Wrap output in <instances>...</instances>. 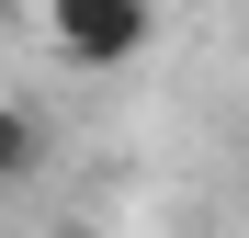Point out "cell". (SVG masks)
Listing matches in <instances>:
<instances>
[{
    "label": "cell",
    "instance_id": "cell-2",
    "mask_svg": "<svg viewBox=\"0 0 249 238\" xmlns=\"http://www.w3.org/2000/svg\"><path fill=\"white\" fill-rule=\"evenodd\" d=\"M34 170H46V113L34 102H0V193H23Z\"/></svg>",
    "mask_w": 249,
    "mask_h": 238
},
{
    "label": "cell",
    "instance_id": "cell-1",
    "mask_svg": "<svg viewBox=\"0 0 249 238\" xmlns=\"http://www.w3.org/2000/svg\"><path fill=\"white\" fill-rule=\"evenodd\" d=\"M34 23L68 68H124V57H147L159 0H34Z\"/></svg>",
    "mask_w": 249,
    "mask_h": 238
}]
</instances>
